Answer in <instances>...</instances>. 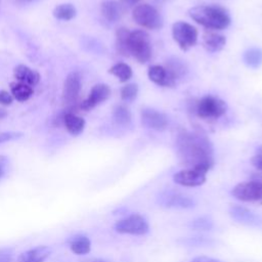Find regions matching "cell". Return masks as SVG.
Returning a JSON list of instances; mask_svg holds the SVG:
<instances>
[{
    "label": "cell",
    "instance_id": "1",
    "mask_svg": "<svg viewBox=\"0 0 262 262\" xmlns=\"http://www.w3.org/2000/svg\"><path fill=\"white\" fill-rule=\"evenodd\" d=\"M178 156L187 169H194L207 174L214 164L213 146L203 134L183 131L177 137Z\"/></svg>",
    "mask_w": 262,
    "mask_h": 262
},
{
    "label": "cell",
    "instance_id": "2",
    "mask_svg": "<svg viewBox=\"0 0 262 262\" xmlns=\"http://www.w3.org/2000/svg\"><path fill=\"white\" fill-rule=\"evenodd\" d=\"M190 17L207 29L223 30L230 24L226 9L217 5H199L189 9Z\"/></svg>",
    "mask_w": 262,
    "mask_h": 262
},
{
    "label": "cell",
    "instance_id": "3",
    "mask_svg": "<svg viewBox=\"0 0 262 262\" xmlns=\"http://www.w3.org/2000/svg\"><path fill=\"white\" fill-rule=\"evenodd\" d=\"M129 54H132L140 63H144L151 57V46L149 36L142 30L130 32L128 40Z\"/></svg>",
    "mask_w": 262,
    "mask_h": 262
},
{
    "label": "cell",
    "instance_id": "4",
    "mask_svg": "<svg viewBox=\"0 0 262 262\" xmlns=\"http://www.w3.org/2000/svg\"><path fill=\"white\" fill-rule=\"evenodd\" d=\"M194 113L202 119H218L226 113V103L213 95H207L196 101Z\"/></svg>",
    "mask_w": 262,
    "mask_h": 262
},
{
    "label": "cell",
    "instance_id": "5",
    "mask_svg": "<svg viewBox=\"0 0 262 262\" xmlns=\"http://www.w3.org/2000/svg\"><path fill=\"white\" fill-rule=\"evenodd\" d=\"M132 17L136 24L142 28L156 30L163 26V18L159 11L149 4H139L132 12Z\"/></svg>",
    "mask_w": 262,
    "mask_h": 262
},
{
    "label": "cell",
    "instance_id": "6",
    "mask_svg": "<svg viewBox=\"0 0 262 262\" xmlns=\"http://www.w3.org/2000/svg\"><path fill=\"white\" fill-rule=\"evenodd\" d=\"M115 230L124 234L142 235L148 232L149 224L143 216L139 214H132L117 221L115 224Z\"/></svg>",
    "mask_w": 262,
    "mask_h": 262
},
{
    "label": "cell",
    "instance_id": "7",
    "mask_svg": "<svg viewBox=\"0 0 262 262\" xmlns=\"http://www.w3.org/2000/svg\"><path fill=\"white\" fill-rule=\"evenodd\" d=\"M172 36L182 50L189 49L194 46L198 41L196 29L185 21H177L173 25Z\"/></svg>",
    "mask_w": 262,
    "mask_h": 262
},
{
    "label": "cell",
    "instance_id": "8",
    "mask_svg": "<svg viewBox=\"0 0 262 262\" xmlns=\"http://www.w3.org/2000/svg\"><path fill=\"white\" fill-rule=\"evenodd\" d=\"M231 194L242 202H261L262 201V181L251 180L236 184Z\"/></svg>",
    "mask_w": 262,
    "mask_h": 262
},
{
    "label": "cell",
    "instance_id": "9",
    "mask_svg": "<svg viewBox=\"0 0 262 262\" xmlns=\"http://www.w3.org/2000/svg\"><path fill=\"white\" fill-rule=\"evenodd\" d=\"M81 86V76L78 72H71L68 74L62 88V100L67 105H73L77 102Z\"/></svg>",
    "mask_w": 262,
    "mask_h": 262
},
{
    "label": "cell",
    "instance_id": "10",
    "mask_svg": "<svg viewBox=\"0 0 262 262\" xmlns=\"http://www.w3.org/2000/svg\"><path fill=\"white\" fill-rule=\"evenodd\" d=\"M206 173L194 169H183L176 172L173 176L175 183L186 187L200 186L206 182Z\"/></svg>",
    "mask_w": 262,
    "mask_h": 262
},
{
    "label": "cell",
    "instance_id": "11",
    "mask_svg": "<svg viewBox=\"0 0 262 262\" xmlns=\"http://www.w3.org/2000/svg\"><path fill=\"white\" fill-rule=\"evenodd\" d=\"M111 96V89L106 84L98 83L91 88L89 96L82 101L81 108L84 111H89L95 107L97 104L105 101Z\"/></svg>",
    "mask_w": 262,
    "mask_h": 262
},
{
    "label": "cell",
    "instance_id": "12",
    "mask_svg": "<svg viewBox=\"0 0 262 262\" xmlns=\"http://www.w3.org/2000/svg\"><path fill=\"white\" fill-rule=\"evenodd\" d=\"M141 122L145 127L157 131L166 129L168 125V119L166 115L149 107L143 108L141 111Z\"/></svg>",
    "mask_w": 262,
    "mask_h": 262
},
{
    "label": "cell",
    "instance_id": "13",
    "mask_svg": "<svg viewBox=\"0 0 262 262\" xmlns=\"http://www.w3.org/2000/svg\"><path fill=\"white\" fill-rule=\"evenodd\" d=\"M160 202L165 207L176 209H190L195 205L192 198L179 192H166L160 196Z\"/></svg>",
    "mask_w": 262,
    "mask_h": 262
},
{
    "label": "cell",
    "instance_id": "14",
    "mask_svg": "<svg viewBox=\"0 0 262 262\" xmlns=\"http://www.w3.org/2000/svg\"><path fill=\"white\" fill-rule=\"evenodd\" d=\"M230 216L237 222L247 225H259L261 220L253 211L238 205H232L229 208Z\"/></svg>",
    "mask_w": 262,
    "mask_h": 262
},
{
    "label": "cell",
    "instance_id": "15",
    "mask_svg": "<svg viewBox=\"0 0 262 262\" xmlns=\"http://www.w3.org/2000/svg\"><path fill=\"white\" fill-rule=\"evenodd\" d=\"M148 78L155 84L163 87H172L175 84V80L167 71L166 68L162 66H152L147 72Z\"/></svg>",
    "mask_w": 262,
    "mask_h": 262
},
{
    "label": "cell",
    "instance_id": "16",
    "mask_svg": "<svg viewBox=\"0 0 262 262\" xmlns=\"http://www.w3.org/2000/svg\"><path fill=\"white\" fill-rule=\"evenodd\" d=\"M13 75L18 82L30 86H35L40 81V74L26 64H17L13 70Z\"/></svg>",
    "mask_w": 262,
    "mask_h": 262
},
{
    "label": "cell",
    "instance_id": "17",
    "mask_svg": "<svg viewBox=\"0 0 262 262\" xmlns=\"http://www.w3.org/2000/svg\"><path fill=\"white\" fill-rule=\"evenodd\" d=\"M51 250L47 246H38L21 253L17 262H45V260L50 256Z\"/></svg>",
    "mask_w": 262,
    "mask_h": 262
},
{
    "label": "cell",
    "instance_id": "18",
    "mask_svg": "<svg viewBox=\"0 0 262 262\" xmlns=\"http://www.w3.org/2000/svg\"><path fill=\"white\" fill-rule=\"evenodd\" d=\"M63 124L68 132L73 136L80 135L85 128V120L73 113H67L63 116Z\"/></svg>",
    "mask_w": 262,
    "mask_h": 262
},
{
    "label": "cell",
    "instance_id": "19",
    "mask_svg": "<svg viewBox=\"0 0 262 262\" xmlns=\"http://www.w3.org/2000/svg\"><path fill=\"white\" fill-rule=\"evenodd\" d=\"M100 12L106 20L114 23L120 18L122 9H121L120 3H118L117 1L103 0L100 5Z\"/></svg>",
    "mask_w": 262,
    "mask_h": 262
},
{
    "label": "cell",
    "instance_id": "20",
    "mask_svg": "<svg viewBox=\"0 0 262 262\" xmlns=\"http://www.w3.org/2000/svg\"><path fill=\"white\" fill-rule=\"evenodd\" d=\"M225 43L226 39L223 35H219L216 33H206L204 35V47L210 52L220 51L225 46Z\"/></svg>",
    "mask_w": 262,
    "mask_h": 262
},
{
    "label": "cell",
    "instance_id": "21",
    "mask_svg": "<svg viewBox=\"0 0 262 262\" xmlns=\"http://www.w3.org/2000/svg\"><path fill=\"white\" fill-rule=\"evenodd\" d=\"M70 248L76 255L88 254L91 250V242L86 235H75L70 239Z\"/></svg>",
    "mask_w": 262,
    "mask_h": 262
},
{
    "label": "cell",
    "instance_id": "22",
    "mask_svg": "<svg viewBox=\"0 0 262 262\" xmlns=\"http://www.w3.org/2000/svg\"><path fill=\"white\" fill-rule=\"evenodd\" d=\"M10 91L13 98L17 101L28 100L34 93L32 86L27 85L21 82H12L10 83Z\"/></svg>",
    "mask_w": 262,
    "mask_h": 262
},
{
    "label": "cell",
    "instance_id": "23",
    "mask_svg": "<svg viewBox=\"0 0 262 262\" xmlns=\"http://www.w3.org/2000/svg\"><path fill=\"white\" fill-rule=\"evenodd\" d=\"M53 16L60 20H71L73 19L77 14L76 7L71 3H63L57 5L53 11Z\"/></svg>",
    "mask_w": 262,
    "mask_h": 262
},
{
    "label": "cell",
    "instance_id": "24",
    "mask_svg": "<svg viewBox=\"0 0 262 262\" xmlns=\"http://www.w3.org/2000/svg\"><path fill=\"white\" fill-rule=\"evenodd\" d=\"M129 34H130V31L127 30L126 28H120L116 32V48H117V51L124 56L130 55L129 49H128Z\"/></svg>",
    "mask_w": 262,
    "mask_h": 262
},
{
    "label": "cell",
    "instance_id": "25",
    "mask_svg": "<svg viewBox=\"0 0 262 262\" xmlns=\"http://www.w3.org/2000/svg\"><path fill=\"white\" fill-rule=\"evenodd\" d=\"M243 59L248 67L257 69L262 63V50L256 47L250 48L247 51H245Z\"/></svg>",
    "mask_w": 262,
    "mask_h": 262
},
{
    "label": "cell",
    "instance_id": "26",
    "mask_svg": "<svg viewBox=\"0 0 262 262\" xmlns=\"http://www.w3.org/2000/svg\"><path fill=\"white\" fill-rule=\"evenodd\" d=\"M113 119L117 125L127 126L131 122V113L127 106L119 104L114 107Z\"/></svg>",
    "mask_w": 262,
    "mask_h": 262
},
{
    "label": "cell",
    "instance_id": "27",
    "mask_svg": "<svg viewBox=\"0 0 262 262\" xmlns=\"http://www.w3.org/2000/svg\"><path fill=\"white\" fill-rule=\"evenodd\" d=\"M108 73L117 77L120 82H127L131 76H132V70L131 68L124 62H118L114 64Z\"/></svg>",
    "mask_w": 262,
    "mask_h": 262
},
{
    "label": "cell",
    "instance_id": "28",
    "mask_svg": "<svg viewBox=\"0 0 262 262\" xmlns=\"http://www.w3.org/2000/svg\"><path fill=\"white\" fill-rule=\"evenodd\" d=\"M167 71L170 73V75L173 77V79L176 81L179 77L184 75L185 72V67L184 64L179 61L178 59H173L168 62V68H166Z\"/></svg>",
    "mask_w": 262,
    "mask_h": 262
},
{
    "label": "cell",
    "instance_id": "29",
    "mask_svg": "<svg viewBox=\"0 0 262 262\" xmlns=\"http://www.w3.org/2000/svg\"><path fill=\"white\" fill-rule=\"evenodd\" d=\"M138 93V87L136 84H127L121 89V98L124 101H132L136 98Z\"/></svg>",
    "mask_w": 262,
    "mask_h": 262
},
{
    "label": "cell",
    "instance_id": "30",
    "mask_svg": "<svg viewBox=\"0 0 262 262\" xmlns=\"http://www.w3.org/2000/svg\"><path fill=\"white\" fill-rule=\"evenodd\" d=\"M191 227L199 230H209L213 227V221L208 217H199L191 222Z\"/></svg>",
    "mask_w": 262,
    "mask_h": 262
},
{
    "label": "cell",
    "instance_id": "31",
    "mask_svg": "<svg viewBox=\"0 0 262 262\" xmlns=\"http://www.w3.org/2000/svg\"><path fill=\"white\" fill-rule=\"evenodd\" d=\"M14 252L12 248H1L0 249V262H13Z\"/></svg>",
    "mask_w": 262,
    "mask_h": 262
},
{
    "label": "cell",
    "instance_id": "32",
    "mask_svg": "<svg viewBox=\"0 0 262 262\" xmlns=\"http://www.w3.org/2000/svg\"><path fill=\"white\" fill-rule=\"evenodd\" d=\"M13 101V96L6 90H0V104L2 105H10Z\"/></svg>",
    "mask_w": 262,
    "mask_h": 262
},
{
    "label": "cell",
    "instance_id": "33",
    "mask_svg": "<svg viewBox=\"0 0 262 262\" xmlns=\"http://www.w3.org/2000/svg\"><path fill=\"white\" fill-rule=\"evenodd\" d=\"M20 136H21V133H19V132H12V131L3 132V133L0 134V143H3V142H6V141H9V140L18 138Z\"/></svg>",
    "mask_w": 262,
    "mask_h": 262
},
{
    "label": "cell",
    "instance_id": "34",
    "mask_svg": "<svg viewBox=\"0 0 262 262\" xmlns=\"http://www.w3.org/2000/svg\"><path fill=\"white\" fill-rule=\"evenodd\" d=\"M251 162L254 167H256L259 170H262V147L259 148L258 152L252 158Z\"/></svg>",
    "mask_w": 262,
    "mask_h": 262
},
{
    "label": "cell",
    "instance_id": "35",
    "mask_svg": "<svg viewBox=\"0 0 262 262\" xmlns=\"http://www.w3.org/2000/svg\"><path fill=\"white\" fill-rule=\"evenodd\" d=\"M7 166H8V159L5 156L0 155V180L6 174Z\"/></svg>",
    "mask_w": 262,
    "mask_h": 262
},
{
    "label": "cell",
    "instance_id": "36",
    "mask_svg": "<svg viewBox=\"0 0 262 262\" xmlns=\"http://www.w3.org/2000/svg\"><path fill=\"white\" fill-rule=\"evenodd\" d=\"M190 262H222V261L215 259V258L207 257V256H199V257L193 258Z\"/></svg>",
    "mask_w": 262,
    "mask_h": 262
},
{
    "label": "cell",
    "instance_id": "37",
    "mask_svg": "<svg viewBox=\"0 0 262 262\" xmlns=\"http://www.w3.org/2000/svg\"><path fill=\"white\" fill-rule=\"evenodd\" d=\"M140 0H122V3L125 4V5H128V6H132L136 3H138Z\"/></svg>",
    "mask_w": 262,
    "mask_h": 262
},
{
    "label": "cell",
    "instance_id": "38",
    "mask_svg": "<svg viewBox=\"0 0 262 262\" xmlns=\"http://www.w3.org/2000/svg\"><path fill=\"white\" fill-rule=\"evenodd\" d=\"M6 117H7V112H6L4 108H1V107H0V120L4 119V118H6Z\"/></svg>",
    "mask_w": 262,
    "mask_h": 262
},
{
    "label": "cell",
    "instance_id": "39",
    "mask_svg": "<svg viewBox=\"0 0 262 262\" xmlns=\"http://www.w3.org/2000/svg\"><path fill=\"white\" fill-rule=\"evenodd\" d=\"M32 1H35V0H17V2L19 3H30Z\"/></svg>",
    "mask_w": 262,
    "mask_h": 262
},
{
    "label": "cell",
    "instance_id": "40",
    "mask_svg": "<svg viewBox=\"0 0 262 262\" xmlns=\"http://www.w3.org/2000/svg\"><path fill=\"white\" fill-rule=\"evenodd\" d=\"M89 262H106V261L101 260V259H94V260H91V261H89Z\"/></svg>",
    "mask_w": 262,
    "mask_h": 262
}]
</instances>
